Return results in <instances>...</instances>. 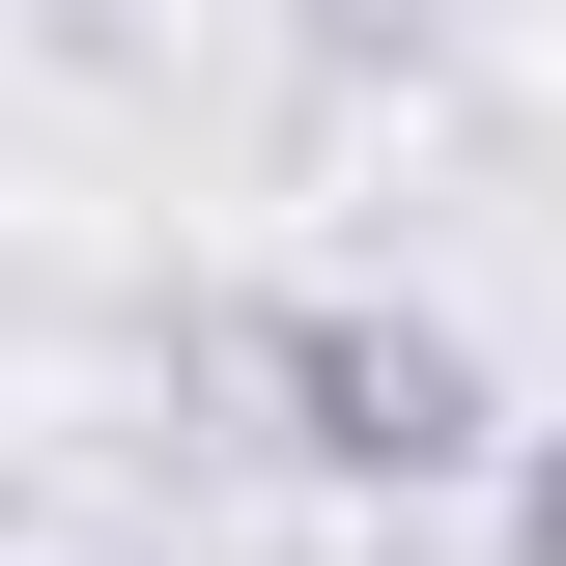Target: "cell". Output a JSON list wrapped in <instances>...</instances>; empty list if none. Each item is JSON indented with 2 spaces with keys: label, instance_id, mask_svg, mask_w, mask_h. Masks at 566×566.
I'll use <instances>...</instances> for the list:
<instances>
[{
  "label": "cell",
  "instance_id": "cell-1",
  "mask_svg": "<svg viewBox=\"0 0 566 566\" xmlns=\"http://www.w3.org/2000/svg\"><path fill=\"white\" fill-rule=\"evenodd\" d=\"M227 424H255L283 482H340V510H453L510 453L482 340L453 312H368V283H283V312H227Z\"/></svg>",
  "mask_w": 566,
  "mask_h": 566
},
{
  "label": "cell",
  "instance_id": "cell-2",
  "mask_svg": "<svg viewBox=\"0 0 566 566\" xmlns=\"http://www.w3.org/2000/svg\"><path fill=\"white\" fill-rule=\"evenodd\" d=\"M482 510H510V566H566V424H510V453H482Z\"/></svg>",
  "mask_w": 566,
  "mask_h": 566
}]
</instances>
